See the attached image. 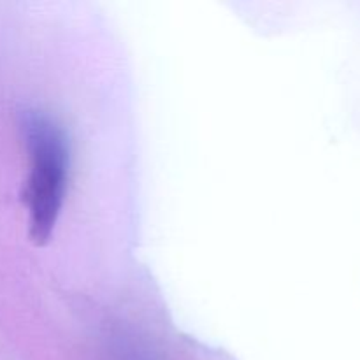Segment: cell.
Instances as JSON below:
<instances>
[{
	"label": "cell",
	"instance_id": "6da1fadb",
	"mask_svg": "<svg viewBox=\"0 0 360 360\" xmlns=\"http://www.w3.org/2000/svg\"><path fill=\"white\" fill-rule=\"evenodd\" d=\"M23 129L30 153V174L25 188L30 238L35 245H44L65 197L69 151L62 129L46 116L28 115Z\"/></svg>",
	"mask_w": 360,
	"mask_h": 360
}]
</instances>
